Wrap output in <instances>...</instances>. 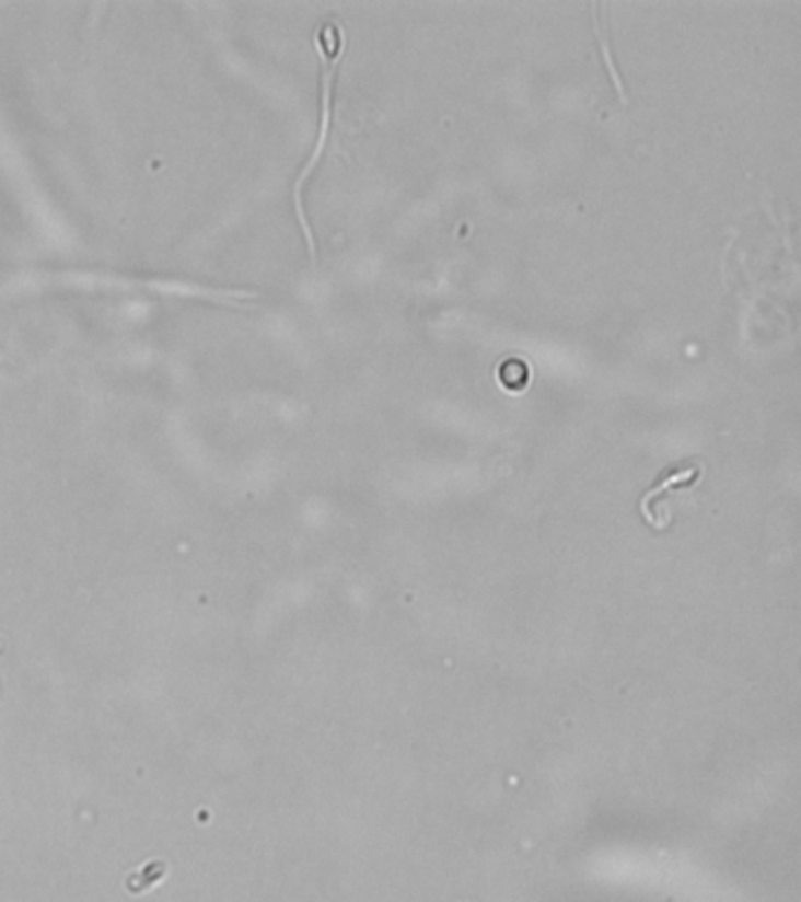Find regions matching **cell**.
Here are the masks:
<instances>
[{"mask_svg":"<svg viewBox=\"0 0 801 902\" xmlns=\"http://www.w3.org/2000/svg\"><path fill=\"white\" fill-rule=\"evenodd\" d=\"M315 45H317V50H320V59H323V118H320V135H317V143H315V149H313V155H311V160L306 163V167H303V172L299 174L297 186H294L297 215H299V221H301V229H303V233H306L309 250H311V256H313V259H315V238H313V233H311V226H309V221H306V215H303L301 188H303V182L309 180V174L313 172V167L317 165L320 155H323V151H325V143H327V135H329V118H332V83H334V71H336V63H339V45H341V34H339V28H336L334 24H325L323 28L317 31V36H315Z\"/></svg>","mask_w":801,"mask_h":902,"instance_id":"6da1fadb","label":"cell"},{"mask_svg":"<svg viewBox=\"0 0 801 902\" xmlns=\"http://www.w3.org/2000/svg\"><path fill=\"white\" fill-rule=\"evenodd\" d=\"M698 475H700L698 465H686V469H682V471H665L663 477L659 479V485L651 487V489L642 496V501H639V508H642V514H647L649 508L653 506V501H659V498H661L668 489H672V487H684V485H694V482L698 479Z\"/></svg>","mask_w":801,"mask_h":902,"instance_id":"7a4b0ae2","label":"cell"},{"mask_svg":"<svg viewBox=\"0 0 801 902\" xmlns=\"http://www.w3.org/2000/svg\"><path fill=\"white\" fill-rule=\"evenodd\" d=\"M165 872H167V867H165L163 860L147 863L141 869H137V872H132L130 877H127L125 889L130 891V893H135V895H137V893H143V891H149L151 886H155L160 879L165 877Z\"/></svg>","mask_w":801,"mask_h":902,"instance_id":"3957f363","label":"cell"},{"mask_svg":"<svg viewBox=\"0 0 801 902\" xmlns=\"http://www.w3.org/2000/svg\"><path fill=\"white\" fill-rule=\"evenodd\" d=\"M499 381L510 393L522 391L529 381V369L522 360H508L499 367Z\"/></svg>","mask_w":801,"mask_h":902,"instance_id":"277c9868","label":"cell"}]
</instances>
